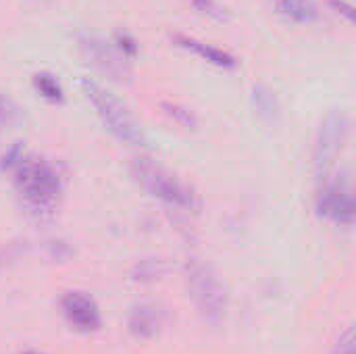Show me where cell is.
<instances>
[{
	"label": "cell",
	"instance_id": "6da1fadb",
	"mask_svg": "<svg viewBox=\"0 0 356 354\" xmlns=\"http://www.w3.org/2000/svg\"><path fill=\"white\" fill-rule=\"evenodd\" d=\"M10 171L23 207L38 219L50 217L56 211L63 192L56 169L42 159L21 154Z\"/></svg>",
	"mask_w": 356,
	"mask_h": 354
},
{
	"label": "cell",
	"instance_id": "7a4b0ae2",
	"mask_svg": "<svg viewBox=\"0 0 356 354\" xmlns=\"http://www.w3.org/2000/svg\"><path fill=\"white\" fill-rule=\"evenodd\" d=\"M79 88H81L83 96L90 100V104L94 106V111L100 117V121L104 123V127L117 140H121L129 146H144L146 144V138H144L140 123L134 119V115L127 111V106L117 96H113L108 90H104L102 86H98L92 79H81Z\"/></svg>",
	"mask_w": 356,
	"mask_h": 354
},
{
	"label": "cell",
	"instance_id": "3957f363",
	"mask_svg": "<svg viewBox=\"0 0 356 354\" xmlns=\"http://www.w3.org/2000/svg\"><path fill=\"white\" fill-rule=\"evenodd\" d=\"M131 177L152 198H159L169 207L184 211H192L196 207V196L192 188H188L181 179H177L173 173H169L165 167L156 165L150 159H136L131 163Z\"/></svg>",
	"mask_w": 356,
	"mask_h": 354
},
{
	"label": "cell",
	"instance_id": "277c9868",
	"mask_svg": "<svg viewBox=\"0 0 356 354\" xmlns=\"http://www.w3.org/2000/svg\"><path fill=\"white\" fill-rule=\"evenodd\" d=\"M188 290L190 296L194 298L200 315L209 323H219L225 315V288L219 282L217 273L200 263V261H190L188 263Z\"/></svg>",
	"mask_w": 356,
	"mask_h": 354
},
{
	"label": "cell",
	"instance_id": "5b68a950",
	"mask_svg": "<svg viewBox=\"0 0 356 354\" xmlns=\"http://www.w3.org/2000/svg\"><path fill=\"white\" fill-rule=\"evenodd\" d=\"M317 213L338 225H353L356 204L353 192L344 184H327L317 196Z\"/></svg>",
	"mask_w": 356,
	"mask_h": 354
},
{
	"label": "cell",
	"instance_id": "8992f818",
	"mask_svg": "<svg viewBox=\"0 0 356 354\" xmlns=\"http://www.w3.org/2000/svg\"><path fill=\"white\" fill-rule=\"evenodd\" d=\"M348 134V119L342 113H332L325 117L319 129L317 146H315V163L319 169H327L336 154L340 152Z\"/></svg>",
	"mask_w": 356,
	"mask_h": 354
},
{
	"label": "cell",
	"instance_id": "52a82bcc",
	"mask_svg": "<svg viewBox=\"0 0 356 354\" xmlns=\"http://www.w3.org/2000/svg\"><path fill=\"white\" fill-rule=\"evenodd\" d=\"M60 311L67 323L81 334H90L100 328L98 305L83 292H67L60 300Z\"/></svg>",
	"mask_w": 356,
	"mask_h": 354
},
{
	"label": "cell",
	"instance_id": "ba28073f",
	"mask_svg": "<svg viewBox=\"0 0 356 354\" xmlns=\"http://www.w3.org/2000/svg\"><path fill=\"white\" fill-rule=\"evenodd\" d=\"M83 48L88 50V56L102 69L106 71L108 75H113L115 79H125L129 75V69L127 65L123 63L125 58L117 56L104 42L96 40V38H90L83 42Z\"/></svg>",
	"mask_w": 356,
	"mask_h": 354
},
{
	"label": "cell",
	"instance_id": "9c48e42d",
	"mask_svg": "<svg viewBox=\"0 0 356 354\" xmlns=\"http://www.w3.org/2000/svg\"><path fill=\"white\" fill-rule=\"evenodd\" d=\"M173 42L177 46H181V48L194 52L196 56H200L202 61H207V63H211L215 67H221V69H234L236 67V58L229 52H225L221 48H215L211 44H204V42H200L196 38H190V35H184V33H175Z\"/></svg>",
	"mask_w": 356,
	"mask_h": 354
},
{
	"label": "cell",
	"instance_id": "30bf717a",
	"mask_svg": "<svg viewBox=\"0 0 356 354\" xmlns=\"http://www.w3.org/2000/svg\"><path fill=\"white\" fill-rule=\"evenodd\" d=\"M163 325V313L154 305H140L129 315V332L136 338H150Z\"/></svg>",
	"mask_w": 356,
	"mask_h": 354
},
{
	"label": "cell",
	"instance_id": "8fae6325",
	"mask_svg": "<svg viewBox=\"0 0 356 354\" xmlns=\"http://www.w3.org/2000/svg\"><path fill=\"white\" fill-rule=\"evenodd\" d=\"M273 6L280 15L294 23H315L319 19V8L313 0H273Z\"/></svg>",
	"mask_w": 356,
	"mask_h": 354
},
{
	"label": "cell",
	"instance_id": "7c38bea8",
	"mask_svg": "<svg viewBox=\"0 0 356 354\" xmlns=\"http://www.w3.org/2000/svg\"><path fill=\"white\" fill-rule=\"evenodd\" d=\"M33 86L50 102H63V98H65L58 79L54 75H50V73H35L33 75Z\"/></svg>",
	"mask_w": 356,
	"mask_h": 354
},
{
	"label": "cell",
	"instance_id": "4fadbf2b",
	"mask_svg": "<svg viewBox=\"0 0 356 354\" xmlns=\"http://www.w3.org/2000/svg\"><path fill=\"white\" fill-rule=\"evenodd\" d=\"M254 104L261 117L273 119V115L277 113V100L267 86H254Z\"/></svg>",
	"mask_w": 356,
	"mask_h": 354
},
{
	"label": "cell",
	"instance_id": "5bb4252c",
	"mask_svg": "<svg viewBox=\"0 0 356 354\" xmlns=\"http://www.w3.org/2000/svg\"><path fill=\"white\" fill-rule=\"evenodd\" d=\"M161 108H163V113H165L169 119H173L175 123H179L181 127H188V129L196 127V117H194V113L188 111L186 106L175 104V102H161Z\"/></svg>",
	"mask_w": 356,
	"mask_h": 354
},
{
	"label": "cell",
	"instance_id": "9a60e30c",
	"mask_svg": "<svg viewBox=\"0 0 356 354\" xmlns=\"http://www.w3.org/2000/svg\"><path fill=\"white\" fill-rule=\"evenodd\" d=\"M198 13H202V15H207V17H211V19H219V21H223L225 19V10L217 4V0H188Z\"/></svg>",
	"mask_w": 356,
	"mask_h": 354
},
{
	"label": "cell",
	"instance_id": "2e32d148",
	"mask_svg": "<svg viewBox=\"0 0 356 354\" xmlns=\"http://www.w3.org/2000/svg\"><path fill=\"white\" fill-rule=\"evenodd\" d=\"M17 115H19L17 104H15L10 98H6V96H2V94H0V125L10 123Z\"/></svg>",
	"mask_w": 356,
	"mask_h": 354
},
{
	"label": "cell",
	"instance_id": "e0dca14e",
	"mask_svg": "<svg viewBox=\"0 0 356 354\" xmlns=\"http://www.w3.org/2000/svg\"><path fill=\"white\" fill-rule=\"evenodd\" d=\"M332 354H355V334H353L350 328L340 336V340H338V344H336Z\"/></svg>",
	"mask_w": 356,
	"mask_h": 354
},
{
	"label": "cell",
	"instance_id": "ac0fdd59",
	"mask_svg": "<svg viewBox=\"0 0 356 354\" xmlns=\"http://www.w3.org/2000/svg\"><path fill=\"white\" fill-rule=\"evenodd\" d=\"M117 44H119V48H121L123 56H125V54H127V56H134V54L138 52V44H136V40H134L131 35H127V33H117Z\"/></svg>",
	"mask_w": 356,
	"mask_h": 354
},
{
	"label": "cell",
	"instance_id": "d6986e66",
	"mask_svg": "<svg viewBox=\"0 0 356 354\" xmlns=\"http://www.w3.org/2000/svg\"><path fill=\"white\" fill-rule=\"evenodd\" d=\"M330 2H332V6H334L338 13H342L348 21L355 19V8H353V4H348V2H344V0H330Z\"/></svg>",
	"mask_w": 356,
	"mask_h": 354
},
{
	"label": "cell",
	"instance_id": "ffe728a7",
	"mask_svg": "<svg viewBox=\"0 0 356 354\" xmlns=\"http://www.w3.org/2000/svg\"><path fill=\"white\" fill-rule=\"evenodd\" d=\"M159 275V267L154 265V263H142V267H140V277H136V280H152V277H156Z\"/></svg>",
	"mask_w": 356,
	"mask_h": 354
},
{
	"label": "cell",
	"instance_id": "44dd1931",
	"mask_svg": "<svg viewBox=\"0 0 356 354\" xmlns=\"http://www.w3.org/2000/svg\"><path fill=\"white\" fill-rule=\"evenodd\" d=\"M8 257V252H0V267L4 265V259Z\"/></svg>",
	"mask_w": 356,
	"mask_h": 354
},
{
	"label": "cell",
	"instance_id": "7402d4cb",
	"mask_svg": "<svg viewBox=\"0 0 356 354\" xmlns=\"http://www.w3.org/2000/svg\"><path fill=\"white\" fill-rule=\"evenodd\" d=\"M25 354H40V353H25Z\"/></svg>",
	"mask_w": 356,
	"mask_h": 354
}]
</instances>
